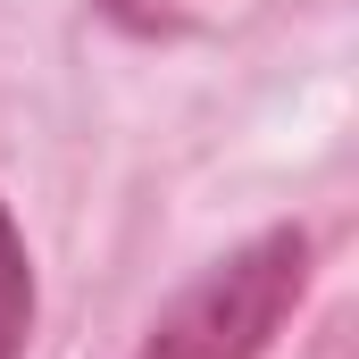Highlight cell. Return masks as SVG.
<instances>
[{
    "label": "cell",
    "instance_id": "cell-1",
    "mask_svg": "<svg viewBox=\"0 0 359 359\" xmlns=\"http://www.w3.org/2000/svg\"><path fill=\"white\" fill-rule=\"evenodd\" d=\"M301 284H309V243L292 226H276L259 243H243L226 268L201 276L176 309L151 326L142 359H259L268 334L292 318Z\"/></svg>",
    "mask_w": 359,
    "mask_h": 359
},
{
    "label": "cell",
    "instance_id": "cell-2",
    "mask_svg": "<svg viewBox=\"0 0 359 359\" xmlns=\"http://www.w3.org/2000/svg\"><path fill=\"white\" fill-rule=\"evenodd\" d=\"M25 318H34V268H25L17 217H8V201H0V359L25 351Z\"/></svg>",
    "mask_w": 359,
    "mask_h": 359
}]
</instances>
